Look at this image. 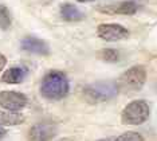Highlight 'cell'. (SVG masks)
<instances>
[{
	"instance_id": "cell-1",
	"label": "cell",
	"mask_w": 157,
	"mask_h": 141,
	"mask_svg": "<svg viewBox=\"0 0 157 141\" xmlns=\"http://www.w3.org/2000/svg\"><path fill=\"white\" fill-rule=\"evenodd\" d=\"M40 94L47 100L58 101L69 94L70 84L69 78L63 71L51 70L43 77L40 82Z\"/></svg>"
},
{
	"instance_id": "cell-2",
	"label": "cell",
	"mask_w": 157,
	"mask_h": 141,
	"mask_svg": "<svg viewBox=\"0 0 157 141\" xmlns=\"http://www.w3.org/2000/svg\"><path fill=\"white\" fill-rule=\"evenodd\" d=\"M146 82V70L144 66H133L120 75L117 88L120 93L130 94L142 89Z\"/></svg>"
},
{
	"instance_id": "cell-3",
	"label": "cell",
	"mask_w": 157,
	"mask_h": 141,
	"mask_svg": "<svg viewBox=\"0 0 157 141\" xmlns=\"http://www.w3.org/2000/svg\"><path fill=\"white\" fill-rule=\"evenodd\" d=\"M118 93L120 92L117 88V84L109 81L94 82L83 89V97L89 104L106 102V101L113 100Z\"/></svg>"
},
{
	"instance_id": "cell-4",
	"label": "cell",
	"mask_w": 157,
	"mask_h": 141,
	"mask_svg": "<svg viewBox=\"0 0 157 141\" xmlns=\"http://www.w3.org/2000/svg\"><path fill=\"white\" fill-rule=\"evenodd\" d=\"M149 113L151 109L148 102L144 100H136L124 108L121 118L126 125H141L149 118Z\"/></svg>"
},
{
	"instance_id": "cell-5",
	"label": "cell",
	"mask_w": 157,
	"mask_h": 141,
	"mask_svg": "<svg viewBox=\"0 0 157 141\" xmlns=\"http://www.w3.org/2000/svg\"><path fill=\"white\" fill-rule=\"evenodd\" d=\"M58 126L51 120L39 121L28 131V141H50L56 136Z\"/></svg>"
},
{
	"instance_id": "cell-6",
	"label": "cell",
	"mask_w": 157,
	"mask_h": 141,
	"mask_svg": "<svg viewBox=\"0 0 157 141\" xmlns=\"http://www.w3.org/2000/svg\"><path fill=\"white\" fill-rule=\"evenodd\" d=\"M97 35L102 41L117 42L129 38V31L128 28L117 23H102L97 28Z\"/></svg>"
},
{
	"instance_id": "cell-7",
	"label": "cell",
	"mask_w": 157,
	"mask_h": 141,
	"mask_svg": "<svg viewBox=\"0 0 157 141\" xmlns=\"http://www.w3.org/2000/svg\"><path fill=\"white\" fill-rule=\"evenodd\" d=\"M27 97L23 93L13 92V90L0 92V106L4 110L19 112L27 106Z\"/></svg>"
},
{
	"instance_id": "cell-8",
	"label": "cell",
	"mask_w": 157,
	"mask_h": 141,
	"mask_svg": "<svg viewBox=\"0 0 157 141\" xmlns=\"http://www.w3.org/2000/svg\"><path fill=\"white\" fill-rule=\"evenodd\" d=\"M23 51L35 54V55H48L50 54V47L43 39L36 38V37H26L22 39L20 43Z\"/></svg>"
},
{
	"instance_id": "cell-9",
	"label": "cell",
	"mask_w": 157,
	"mask_h": 141,
	"mask_svg": "<svg viewBox=\"0 0 157 141\" xmlns=\"http://www.w3.org/2000/svg\"><path fill=\"white\" fill-rule=\"evenodd\" d=\"M137 4L134 2H122L117 3V4H110L101 7L99 11L105 14H110V15H133L137 12Z\"/></svg>"
},
{
	"instance_id": "cell-10",
	"label": "cell",
	"mask_w": 157,
	"mask_h": 141,
	"mask_svg": "<svg viewBox=\"0 0 157 141\" xmlns=\"http://www.w3.org/2000/svg\"><path fill=\"white\" fill-rule=\"evenodd\" d=\"M28 74V69L24 67V66H13V67H10L8 70H6L2 75V82L4 84H11V85H15V84H20L26 79Z\"/></svg>"
},
{
	"instance_id": "cell-11",
	"label": "cell",
	"mask_w": 157,
	"mask_h": 141,
	"mask_svg": "<svg viewBox=\"0 0 157 141\" xmlns=\"http://www.w3.org/2000/svg\"><path fill=\"white\" fill-rule=\"evenodd\" d=\"M60 16L66 22H81L85 19V14L70 3L60 6Z\"/></svg>"
},
{
	"instance_id": "cell-12",
	"label": "cell",
	"mask_w": 157,
	"mask_h": 141,
	"mask_svg": "<svg viewBox=\"0 0 157 141\" xmlns=\"http://www.w3.org/2000/svg\"><path fill=\"white\" fill-rule=\"evenodd\" d=\"M24 121V116L11 110H0V125L15 126Z\"/></svg>"
},
{
	"instance_id": "cell-13",
	"label": "cell",
	"mask_w": 157,
	"mask_h": 141,
	"mask_svg": "<svg viewBox=\"0 0 157 141\" xmlns=\"http://www.w3.org/2000/svg\"><path fill=\"white\" fill-rule=\"evenodd\" d=\"M12 24V16L10 10L7 8L3 3H0V28L2 30H8Z\"/></svg>"
},
{
	"instance_id": "cell-14",
	"label": "cell",
	"mask_w": 157,
	"mask_h": 141,
	"mask_svg": "<svg viewBox=\"0 0 157 141\" xmlns=\"http://www.w3.org/2000/svg\"><path fill=\"white\" fill-rule=\"evenodd\" d=\"M101 57L105 62H117L120 58V54L114 49H105L101 53Z\"/></svg>"
},
{
	"instance_id": "cell-15",
	"label": "cell",
	"mask_w": 157,
	"mask_h": 141,
	"mask_svg": "<svg viewBox=\"0 0 157 141\" xmlns=\"http://www.w3.org/2000/svg\"><path fill=\"white\" fill-rule=\"evenodd\" d=\"M116 141H144V139L137 132H125L117 137Z\"/></svg>"
},
{
	"instance_id": "cell-16",
	"label": "cell",
	"mask_w": 157,
	"mask_h": 141,
	"mask_svg": "<svg viewBox=\"0 0 157 141\" xmlns=\"http://www.w3.org/2000/svg\"><path fill=\"white\" fill-rule=\"evenodd\" d=\"M6 65H7V58L3 55L2 53H0V73H2L3 69L6 67Z\"/></svg>"
},
{
	"instance_id": "cell-17",
	"label": "cell",
	"mask_w": 157,
	"mask_h": 141,
	"mask_svg": "<svg viewBox=\"0 0 157 141\" xmlns=\"http://www.w3.org/2000/svg\"><path fill=\"white\" fill-rule=\"evenodd\" d=\"M7 135V131H6V129L4 128H3V126L2 125H0V140H2L3 139V137H4Z\"/></svg>"
},
{
	"instance_id": "cell-18",
	"label": "cell",
	"mask_w": 157,
	"mask_h": 141,
	"mask_svg": "<svg viewBox=\"0 0 157 141\" xmlns=\"http://www.w3.org/2000/svg\"><path fill=\"white\" fill-rule=\"evenodd\" d=\"M78 2H81V3H86V2H93V0H78Z\"/></svg>"
},
{
	"instance_id": "cell-19",
	"label": "cell",
	"mask_w": 157,
	"mask_h": 141,
	"mask_svg": "<svg viewBox=\"0 0 157 141\" xmlns=\"http://www.w3.org/2000/svg\"><path fill=\"white\" fill-rule=\"evenodd\" d=\"M99 141H109V140H99Z\"/></svg>"
}]
</instances>
